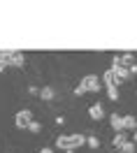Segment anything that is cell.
<instances>
[{
	"instance_id": "1",
	"label": "cell",
	"mask_w": 137,
	"mask_h": 153,
	"mask_svg": "<svg viewBox=\"0 0 137 153\" xmlns=\"http://www.w3.org/2000/svg\"><path fill=\"white\" fill-rule=\"evenodd\" d=\"M79 84H81V86L86 88V93H98L100 88V84H102V76H95V74H86L84 76V79H81V81H79Z\"/></svg>"
},
{
	"instance_id": "2",
	"label": "cell",
	"mask_w": 137,
	"mask_h": 153,
	"mask_svg": "<svg viewBox=\"0 0 137 153\" xmlns=\"http://www.w3.org/2000/svg\"><path fill=\"white\" fill-rule=\"evenodd\" d=\"M33 121H35V118H33V114H30V109H21V111H16V116H14V125H16L19 130L28 128Z\"/></svg>"
},
{
	"instance_id": "3",
	"label": "cell",
	"mask_w": 137,
	"mask_h": 153,
	"mask_svg": "<svg viewBox=\"0 0 137 153\" xmlns=\"http://www.w3.org/2000/svg\"><path fill=\"white\" fill-rule=\"evenodd\" d=\"M102 84H105V86H118V84H121V79H118V74H116L114 67H109L107 72L102 74Z\"/></svg>"
},
{
	"instance_id": "4",
	"label": "cell",
	"mask_w": 137,
	"mask_h": 153,
	"mask_svg": "<svg viewBox=\"0 0 137 153\" xmlns=\"http://www.w3.org/2000/svg\"><path fill=\"white\" fill-rule=\"evenodd\" d=\"M88 116H91L93 121H102V118H105V109H102V105H100V102H93V105L88 107Z\"/></svg>"
},
{
	"instance_id": "5",
	"label": "cell",
	"mask_w": 137,
	"mask_h": 153,
	"mask_svg": "<svg viewBox=\"0 0 137 153\" xmlns=\"http://www.w3.org/2000/svg\"><path fill=\"white\" fill-rule=\"evenodd\" d=\"M56 149H60V151H72L70 134H58V137H56Z\"/></svg>"
},
{
	"instance_id": "6",
	"label": "cell",
	"mask_w": 137,
	"mask_h": 153,
	"mask_svg": "<svg viewBox=\"0 0 137 153\" xmlns=\"http://www.w3.org/2000/svg\"><path fill=\"white\" fill-rule=\"evenodd\" d=\"M109 125H112V130L114 132H123V116H118V114H112L109 116Z\"/></svg>"
},
{
	"instance_id": "7",
	"label": "cell",
	"mask_w": 137,
	"mask_h": 153,
	"mask_svg": "<svg viewBox=\"0 0 137 153\" xmlns=\"http://www.w3.org/2000/svg\"><path fill=\"white\" fill-rule=\"evenodd\" d=\"M70 142H72V151L74 149H81V146H86V137L84 134H70Z\"/></svg>"
},
{
	"instance_id": "8",
	"label": "cell",
	"mask_w": 137,
	"mask_h": 153,
	"mask_svg": "<svg viewBox=\"0 0 137 153\" xmlns=\"http://www.w3.org/2000/svg\"><path fill=\"white\" fill-rule=\"evenodd\" d=\"M23 63H26V56H23V53H16V51H14L10 56V67H23Z\"/></svg>"
},
{
	"instance_id": "9",
	"label": "cell",
	"mask_w": 137,
	"mask_h": 153,
	"mask_svg": "<svg viewBox=\"0 0 137 153\" xmlns=\"http://www.w3.org/2000/svg\"><path fill=\"white\" fill-rule=\"evenodd\" d=\"M126 142H130V139H128V137H126L123 132H118V134H114V139H112V146H114L116 151H121V149H123V144H126Z\"/></svg>"
},
{
	"instance_id": "10",
	"label": "cell",
	"mask_w": 137,
	"mask_h": 153,
	"mask_svg": "<svg viewBox=\"0 0 137 153\" xmlns=\"http://www.w3.org/2000/svg\"><path fill=\"white\" fill-rule=\"evenodd\" d=\"M39 97H42L44 102H51V100L56 97V91H54L51 86H42V91H39Z\"/></svg>"
},
{
	"instance_id": "11",
	"label": "cell",
	"mask_w": 137,
	"mask_h": 153,
	"mask_svg": "<svg viewBox=\"0 0 137 153\" xmlns=\"http://www.w3.org/2000/svg\"><path fill=\"white\" fill-rule=\"evenodd\" d=\"M123 130H137V118L135 116H123Z\"/></svg>"
},
{
	"instance_id": "12",
	"label": "cell",
	"mask_w": 137,
	"mask_h": 153,
	"mask_svg": "<svg viewBox=\"0 0 137 153\" xmlns=\"http://www.w3.org/2000/svg\"><path fill=\"white\" fill-rule=\"evenodd\" d=\"M114 70H116V74H118V79H121V81H126V79H130V67H114Z\"/></svg>"
},
{
	"instance_id": "13",
	"label": "cell",
	"mask_w": 137,
	"mask_h": 153,
	"mask_svg": "<svg viewBox=\"0 0 137 153\" xmlns=\"http://www.w3.org/2000/svg\"><path fill=\"white\" fill-rule=\"evenodd\" d=\"M107 97L112 102H116L118 100V86H107Z\"/></svg>"
},
{
	"instance_id": "14",
	"label": "cell",
	"mask_w": 137,
	"mask_h": 153,
	"mask_svg": "<svg viewBox=\"0 0 137 153\" xmlns=\"http://www.w3.org/2000/svg\"><path fill=\"white\" fill-rule=\"evenodd\" d=\"M86 146H88V149H98V146H100L98 137H95V134H88V137H86Z\"/></svg>"
},
{
	"instance_id": "15",
	"label": "cell",
	"mask_w": 137,
	"mask_h": 153,
	"mask_svg": "<svg viewBox=\"0 0 137 153\" xmlns=\"http://www.w3.org/2000/svg\"><path fill=\"white\" fill-rule=\"evenodd\" d=\"M135 149H137V144L130 139V142H126L123 144V149H121V153H135Z\"/></svg>"
},
{
	"instance_id": "16",
	"label": "cell",
	"mask_w": 137,
	"mask_h": 153,
	"mask_svg": "<svg viewBox=\"0 0 137 153\" xmlns=\"http://www.w3.org/2000/svg\"><path fill=\"white\" fill-rule=\"evenodd\" d=\"M28 130H30V132H33V134H37L39 130H42V123H39V121H33V123L28 125Z\"/></svg>"
},
{
	"instance_id": "17",
	"label": "cell",
	"mask_w": 137,
	"mask_h": 153,
	"mask_svg": "<svg viewBox=\"0 0 137 153\" xmlns=\"http://www.w3.org/2000/svg\"><path fill=\"white\" fill-rule=\"evenodd\" d=\"M84 93H86V88H84V86H81V84H79V86L74 88V95H77V97H81V95H84Z\"/></svg>"
},
{
	"instance_id": "18",
	"label": "cell",
	"mask_w": 137,
	"mask_h": 153,
	"mask_svg": "<svg viewBox=\"0 0 137 153\" xmlns=\"http://www.w3.org/2000/svg\"><path fill=\"white\" fill-rule=\"evenodd\" d=\"M28 93L30 95H39V88L37 86H28Z\"/></svg>"
},
{
	"instance_id": "19",
	"label": "cell",
	"mask_w": 137,
	"mask_h": 153,
	"mask_svg": "<svg viewBox=\"0 0 137 153\" xmlns=\"http://www.w3.org/2000/svg\"><path fill=\"white\" fill-rule=\"evenodd\" d=\"M56 125H65V118H63V116H56Z\"/></svg>"
},
{
	"instance_id": "20",
	"label": "cell",
	"mask_w": 137,
	"mask_h": 153,
	"mask_svg": "<svg viewBox=\"0 0 137 153\" xmlns=\"http://www.w3.org/2000/svg\"><path fill=\"white\" fill-rule=\"evenodd\" d=\"M39 153H54V149H49V146H44V149H39Z\"/></svg>"
},
{
	"instance_id": "21",
	"label": "cell",
	"mask_w": 137,
	"mask_h": 153,
	"mask_svg": "<svg viewBox=\"0 0 137 153\" xmlns=\"http://www.w3.org/2000/svg\"><path fill=\"white\" fill-rule=\"evenodd\" d=\"M130 74H133V76L137 74V63H135V65H130Z\"/></svg>"
},
{
	"instance_id": "22",
	"label": "cell",
	"mask_w": 137,
	"mask_h": 153,
	"mask_svg": "<svg viewBox=\"0 0 137 153\" xmlns=\"http://www.w3.org/2000/svg\"><path fill=\"white\" fill-rule=\"evenodd\" d=\"M133 142H135V144H137V130H135V137H133Z\"/></svg>"
},
{
	"instance_id": "23",
	"label": "cell",
	"mask_w": 137,
	"mask_h": 153,
	"mask_svg": "<svg viewBox=\"0 0 137 153\" xmlns=\"http://www.w3.org/2000/svg\"><path fill=\"white\" fill-rule=\"evenodd\" d=\"M65 153H74V151H65Z\"/></svg>"
}]
</instances>
